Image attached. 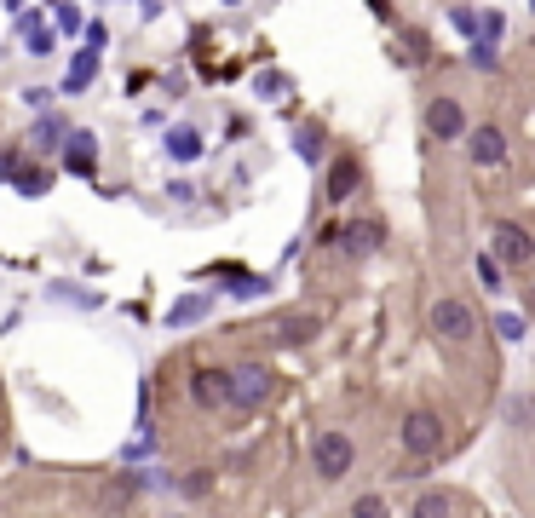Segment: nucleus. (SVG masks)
I'll return each mask as SVG.
<instances>
[{
    "label": "nucleus",
    "instance_id": "aec40b11",
    "mask_svg": "<svg viewBox=\"0 0 535 518\" xmlns=\"http://www.w3.org/2000/svg\"><path fill=\"white\" fill-rule=\"evenodd\" d=\"M64 139V127H58V121H41V127H35V144H58Z\"/></svg>",
    "mask_w": 535,
    "mask_h": 518
},
{
    "label": "nucleus",
    "instance_id": "423d86ee",
    "mask_svg": "<svg viewBox=\"0 0 535 518\" xmlns=\"http://www.w3.org/2000/svg\"><path fill=\"white\" fill-rule=\"evenodd\" d=\"M466 156L472 167H507V133L501 127H466Z\"/></svg>",
    "mask_w": 535,
    "mask_h": 518
},
{
    "label": "nucleus",
    "instance_id": "7ed1b4c3",
    "mask_svg": "<svg viewBox=\"0 0 535 518\" xmlns=\"http://www.w3.org/2000/svg\"><path fill=\"white\" fill-rule=\"evenodd\" d=\"M432 334L449 340V346H466V340L478 334V317H472L466 300H438V306H432Z\"/></svg>",
    "mask_w": 535,
    "mask_h": 518
},
{
    "label": "nucleus",
    "instance_id": "4468645a",
    "mask_svg": "<svg viewBox=\"0 0 535 518\" xmlns=\"http://www.w3.org/2000/svg\"><path fill=\"white\" fill-rule=\"evenodd\" d=\"M294 144H300L305 162H317V156H323V150H317V144H323V133H317V127H300V139H294Z\"/></svg>",
    "mask_w": 535,
    "mask_h": 518
},
{
    "label": "nucleus",
    "instance_id": "9d476101",
    "mask_svg": "<svg viewBox=\"0 0 535 518\" xmlns=\"http://www.w3.org/2000/svg\"><path fill=\"white\" fill-rule=\"evenodd\" d=\"M167 156H173V162H196V156H202L196 127H173V133H167Z\"/></svg>",
    "mask_w": 535,
    "mask_h": 518
},
{
    "label": "nucleus",
    "instance_id": "f257e3e1",
    "mask_svg": "<svg viewBox=\"0 0 535 518\" xmlns=\"http://www.w3.org/2000/svg\"><path fill=\"white\" fill-rule=\"evenodd\" d=\"M397 438H403V449H409L415 461H426V455H438V449H443V421L432 415V409H409Z\"/></svg>",
    "mask_w": 535,
    "mask_h": 518
},
{
    "label": "nucleus",
    "instance_id": "4be33fe9",
    "mask_svg": "<svg viewBox=\"0 0 535 518\" xmlns=\"http://www.w3.org/2000/svg\"><path fill=\"white\" fill-rule=\"evenodd\" d=\"M495 329H501V340H524V323H518V317H501Z\"/></svg>",
    "mask_w": 535,
    "mask_h": 518
},
{
    "label": "nucleus",
    "instance_id": "dca6fc26",
    "mask_svg": "<svg viewBox=\"0 0 535 518\" xmlns=\"http://www.w3.org/2000/svg\"><path fill=\"white\" fill-rule=\"evenodd\" d=\"M311 329H317L311 317H282V340H305Z\"/></svg>",
    "mask_w": 535,
    "mask_h": 518
},
{
    "label": "nucleus",
    "instance_id": "ddd939ff",
    "mask_svg": "<svg viewBox=\"0 0 535 518\" xmlns=\"http://www.w3.org/2000/svg\"><path fill=\"white\" fill-rule=\"evenodd\" d=\"M93 75H98V52H75V64H70V75H64V87H70V93H81Z\"/></svg>",
    "mask_w": 535,
    "mask_h": 518
},
{
    "label": "nucleus",
    "instance_id": "6e6552de",
    "mask_svg": "<svg viewBox=\"0 0 535 518\" xmlns=\"http://www.w3.org/2000/svg\"><path fill=\"white\" fill-rule=\"evenodd\" d=\"M225 386H231L225 369H196V375H190V398L202 403V409H219V403H225Z\"/></svg>",
    "mask_w": 535,
    "mask_h": 518
},
{
    "label": "nucleus",
    "instance_id": "f8f14e48",
    "mask_svg": "<svg viewBox=\"0 0 535 518\" xmlns=\"http://www.w3.org/2000/svg\"><path fill=\"white\" fill-rule=\"evenodd\" d=\"M340 242H346V254H374L380 248V225H346Z\"/></svg>",
    "mask_w": 535,
    "mask_h": 518
},
{
    "label": "nucleus",
    "instance_id": "1a4fd4ad",
    "mask_svg": "<svg viewBox=\"0 0 535 518\" xmlns=\"http://www.w3.org/2000/svg\"><path fill=\"white\" fill-rule=\"evenodd\" d=\"M64 167H70V173H81V179L93 173V167H98V139H93V133H75L70 150H64Z\"/></svg>",
    "mask_w": 535,
    "mask_h": 518
},
{
    "label": "nucleus",
    "instance_id": "39448f33",
    "mask_svg": "<svg viewBox=\"0 0 535 518\" xmlns=\"http://www.w3.org/2000/svg\"><path fill=\"white\" fill-rule=\"evenodd\" d=\"M265 398H271V369H259V363L236 369L231 386H225V403H236V409H259Z\"/></svg>",
    "mask_w": 535,
    "mask_h": 518
},
{
    "label": "nucleus",
    "instance_id": "6ab92c4d",
    "mask_svg": "<svg viewBox=\"0 0 535 518\" xmlns=\"http://www.w3.org/2000/svg\"><path fill=\"white\" fill-rule=\"evenodd\" d=\"M18 190H24V196H47V173H41V167H35V173H24V179H18Z\"/></svg>",
    "mask_w": 535,
    "mask_h": 518
},
{
    "label": "nucleus",
    "instance_id": "412c9836",
    "mask_svg": "<svg viewBox=\"0 0 535 518\" xmlns=\"http://www.w3.org/2000/svg\"><path fill=\"white\" fill-rule=\"evenodd\" d=\"M472 64H478V70H495V47H489V41H478V47H472Z\"/></svg>",
    "mask_w": 535,
    "mask_h": 518
},
{
    "label": "nucleus",
    "instance_id": "f3484780",
    "mask_svg": "<svg viewBox=\"0 0 535 518\" xmlns=\"http://www.w3.org/2000/svg\"><path fill=\"white\" fill-rule=\"evenodd\" d=\"M478 277H484V288H501V259L484 254V259H478Z\"/></svg>",
    "mask_w": 535,
    "mask_h": 518
},
{
    "label": "nucleus",
    "instance_id": "2eb2a0df",
    "mask_svg": "<svg viewBox=\"0 0 535 518\" xmlns=\"http://www.w3.org/2000/svg\"><path fill=\"white\" fill-rule=\"evenodd\" d=\"M351 518H392V513H386V501H380V495H363V501L351 507Z\"/></svg>",
    "mask_w": 535,
    "mask_h": 518
},
{
    "label": "nucleus",
    "instance_id": "5701e85b",
    "mask_svg": "<svg viewBox=\"0 0 535 518\" xmlns=\"http://www.w3.org/2000/svg\"><path fill=\"white\" fill-rule=\"evenodd\" d=\"M196 311H202V300H185V306H173V323H190Z\"/></svg>",
    "mask_w": 535,
    "mask_h": 518
},
{
    "label": "nucleus",
    "instance_id": "9b49d317",
    "mask_svg": "<svg viewBox=\"0 0 535 518\" xmlns=\"http://www.w3.org/2000/svg\"><path fill=\"white\" fill-rule=\"evenodd\" d=\"M357 190V162H334L328 167V202H346Z\"/></svg>",
    "mask_w": 535,
    "mask_h": 518
},
{
    "label": "nucleus",
    "instance_id": "0eeeda50",
    "mask_svg": "<svg viewBox=\"0 0 535 518\" xmlns=\"http://www.w3.org/2000/svg\"><path fill=\"white\" fill-rule=\"evenodd\" d=\"M426 133H432V139H461L466 133L461 98H432V104H426Z\"/></svg>",
    "mask_w": 535,
    "mask_h": 518
},
{
    "label": "nucleus",
    "instance_id": "f03ea898",
    "mask_svg": "<svg viewBox=\"0 0 535 518\" xmlns=\"http://www.w3.org/2000/svg\"><path fill=\"white\" fill-rule=\"evenodd\" d=\"M311 461H317V472L334 484V478H346V472H351L357 444H351L346 432H317V438H311Z\"/></svg>",
    "mask_w": 535,
    "mask_h": 518
},
{
    "label": "nucleus",
    "instance_id": "20e7f679",
    "mask_svg": "<svg viewBox=\"0 0 535 518\" xmlns=\"http://www.w3.org/2000/svg\"><path fill=\"white\" fill-rule=\"evenodd\" d=\"M489 248H495L501 265H530V259H535L530 231H524V225H512V219H495V225H489Z\"/></svg>",
    "mask_w": 535,
    "mask_h": 518
},
{
    "label": "nucleus",
    "instance_id": "a211bd4d",
    "mask_svg": "<svg viewBox=\"0 0 535 518\" xmlns=\"http://www.w3.org/2000/svg\"><path fill=\"white\" fill-rule=\"evenodd\" d=\"M415 518H449V501H443V495H426L415 507Z\"/></svg>",
    "mask_w": 535,
    "mask_h": 518
}]
</instances>
